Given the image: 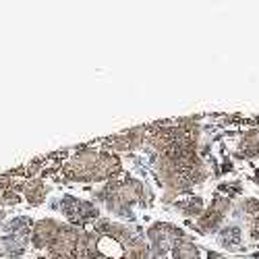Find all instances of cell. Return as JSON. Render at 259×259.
<instances>
[{
  "mask_svg": "<svg viewBox=\"0 0 259 259\" xmlns=\"http://www.w3.org/2000/svg\"><path fill=\"white\" fill-rule=\"evenodd\" d=\"M62 179L71 183H108L118 179L122 162L108 149H81L62 164Z\"/></svg>",
  "mask_w": 259,
  "mask_h": 259,
  "instance_id": "6da1fadb",
  "label": "cell"
},
{
  "mask_svg": "<svg viewBox=\"0 0 259 259\" xmlns=\"http://www.w3.org/2000/svg\"><path fill=\"white\" fill-rule=\"evenodd\" d=\"M96 199L102 201L110 213L120 218H133L135 205L149 203V189L137 179L124 177L104 183V187L96 193Z\"/></svg>",
  "mask_w": 259,
  "mask_h": 259,
  "instance_id": "7a4b0ae2",
  "label": "cell"
},
{
  "mask_svg": "<svg viewBox=\"0 0 259 259\" xmlns=\"http://www.w3.org/2000/svg\"><path fill=\"white\" fill-rule=\"evenodd\" d=\"M187 239L185 232L172 224L166 222H156L147 228V245H149V255L152 259H166V255L172 251L177 241Z\"/></svg>",
  "mask_w": 259,
  "mask_h": 259,
  "instance_id": "3957f363",
  "label": "cell"
},
{
  "mask_svg": "<svg viewBox=\"0 0 259 259\" xmlns=\"http://www.w3.org/2000/svg\"><path fill=\"white\" fill-rule=\"evenodd\" d=\"M83 230L73 224H60L54 241L48 247L50 259H79Z\"/></svg>",
  "mask_w": 259,
  "mask_h": 259,
  "instance_id": "277c9868",
  "label": "cell"
},
{
  "mask_svg": "<svg viewBox=\"0 0 259 259\" xmlns=\"http://www.w3.org/2000/svg\"><path fill=\"white\" fill-rule=\"evenodd\" d=\"M60 209H62L64 215H67V220L77 228L90 224V222L96 224L100 220L98 218L100 211H98V207L94 203L85 201V199H79V197H73V195H64L60 199Z\"/></svg>",
  "mask_w": 259,
  "mask_h": 259,
  "instance_id": "5b68a950",
  "label": "cell"
},
{
  "mask_svg": "<svg viewBox=\"0 0 259 259\" xmlns=\"http://www.w3.org/2000/svg\"><path fill=\"white\" fill-rule=\"evenodd\" d=\"M31 228H33V224H29V220H25V218L15 220L7 228V234L3 236V253L11 259L23 253L27 243L31 241Z\"/></svg>",
  "mask_w": 259,
  "mask_h": 259,
  "instance_id": "8992f818",
  "label": "cell"
},
{
  "mask_svg": "<svg viewBox=\"0 0 259 259\" xmlns=\"http://www.w3.org/2000/svg\"><path fill=\"white\" fill-rule=\"evenodd\" d=\"M232 207V201L230 197H224V195H218L207 209H203V213L197 218V226L201 232H213V230H218V226L222 224L224 220V215L230 211Z\"/></svg>",
  "mask_w": 259,
  "mask_h": 259,
  "instance_id": "52a82bcc",
  "label": "cell"
},
{
  "mask_svg": "<svg viewBox=\"0 0 259 259\" xmlns=\"http://www.w3.org/2000/svg\"><path fill=\"white\" fill-rule=\"evenodd\" d=\"M145 139H147V126H135L114 137H108L104 143L108 152H133V149H139L145 143Z\"/></svg>",
  "mask_w": 259,
  "mask_h": 259,
  "instance_id": "ba28073f",
  "label": "cell"
},
{
  "mask_svg": "<svg viewBox=\"0 0 259 259\" xmlns=\"http://www.w3.org/2000/svg\"><path fill=\"white\" fill-rule=\"evenodd\" d=\"M60 228V222L58 220H52V218H44V220H37L31 228V247L41 251V249H48L50 243L54 241V236Z\"/></svg>",
  "mask_w": 259,
  "mask_h": 259,
  "instance_id": "9c48e42d",
  "label": "cell"
},
{
  "mask_svg": "<svg viewBox=\"0 0 259 259\" xmlns=\"http://www.w3.org/2000/svg\"><path fill=\"white\" fill-rule=\"evenodd\" d=\"M23 195L31 205H37L46 199L48 195V187L41 179H27L23 185Z\"/></svg>",
  "mask_w": 259,
  "mask_h": 259,
  "instance_id": "30bf717a",
  "label": "cell"
},
{
  "mask_svg": "<svg viewBox=\"0 0 259 259\" xmlns=\"http://www.w3.org/2000/svg\"><path fill=\"white\" fill-rule=\"evenodd\" d=\"M199 257H201V253H199L197 245L191 243L189 239L177 241L170 251V259H199Z\"/></svg>",
  "mask_w": 259,
  "mask_h": 259,
  "instance_id": "8fae6325",
  "label": "cell"
},
{
  "mask_svg": "<svg viewBox=\"0 0 259 259\" xmlns=\"http://www.w3.org/2000/svg\"><path fill=\"white\" fill-rule=\"evenodd\" d=\"M177 207L181 209L183 215H187V218H199L205 209L201 197H185V199L177 201Z\"/></svg>",
  "mask_w": 259,
  "mask_h": 259,
  "instance_id": "7c38bea8",
  "label": "cell"
},
{
  "mask_svg": "<svg viewBox=\"0 0 259 259\" xmlns=\"http://www.w3.org/2000/svg\"><path fill=\"white\" fill-rule=\"evenodd\" d=\"M241 156L245 158H255L259 156V131H249L243 139H241Z\"/></svg>",
  "mask_w": 259,
  "mask_h": 259,
  "instance_id": "4fadbf2b",
  "label": "cell"
},
{
  "mask_svg": "<svg viewBox=\"0 0 259 259\" xmlns=\"http://www.w3.org/2000/svg\"><path fill=\"white\" fill-rule=\"evenodd\" d=\"M239 241H241V230H239V226H228V228H224V230L220 232V243L226 245V247H232V245H236Z\"/></svg>",
  "mask_w": 259,
  "mask_h": 259,
  "instance_id": "5bb4252c",
  "label": "cell"
},
{
  "mask_svg": "<svg viewBox=\"0 0 259 259\" xmlns=\"http://www.w3.org/2000/svg\"><path fill=\"white\" fill-rule=\"evenodd\" d=\"M243 211L245 213H251L253 218L259 213V199H253V197H247L245 201H243Z\"/></svg>",
  "mask_w": 259,
  "mask_h": 259,
  "instance_id": "9a60e30c",
  "label": "cell"
},
{
  "mask_svg": "<svg viewBox=\"0 0 259 259\" xmlns=\"http://www.w3.org/2000/svg\"><path fill=\"white\" fill-rule=\"evenodd\" d=\"M251 236L253 239H257L259 241V213L253 218V222H251Z\"/></svg>",
  "mask_w": 259,
  "mask_h": 259,
  "instance_id": "2e32d148",
  "label": "cell"
},
{
  "mask_svg": "<svg viewBox=\"0 0 259 259\" xmlns=\"http://www.w3.org/2000/svg\"><path fill=\"white\" fill-rule=\"evenodd\" d=\"M33 259H50V257H33Z\"/></svg>",
  "mask_w": 259,
  "mask_h": 259,
  "instance_id": "e0dca14e",
  "label": "cell"
}]
</instances>
